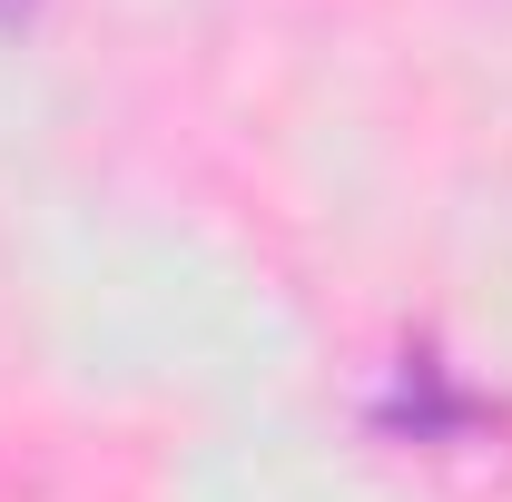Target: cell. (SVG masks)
Instances as JSON below:
<instances>
[{
  "instance_id": "cell-1",
  "label": "cell",
  "mask_w": 512,
  "mask_h": 502,
  "mask_svg": "<svg viewBox=\"0 0 512 502\" xmlns=\"http://www.w3.org/2000/svg\"><path fill=\"white\" fill-rule=\"evenodd\" d=\"M30 10H40V0H0V20H30Z\"/></svg>"
}]
</instances>
